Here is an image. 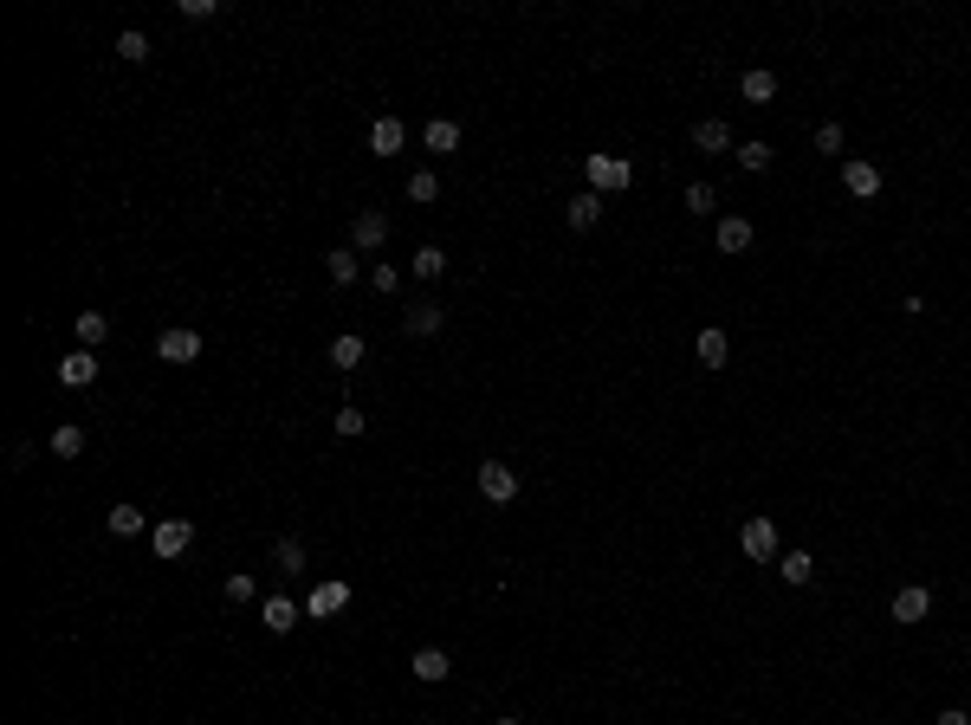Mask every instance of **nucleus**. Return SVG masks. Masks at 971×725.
<instances>
[{
  "mask_svg": "<svg viewBox=\"0 0 971 725\" xmlns=\"http://www.w3.org/2000/svg\"><path fill=\"white\" fill-rule=\"evenodd\" d=\"M382 240H389V214H382V208H363L357 221H350V246H357V253H376Z\"/></svg>",
  "mask_w": 971,
  "mask_h": 725,
  "instance_id": "nucleus-5",
  "label": "nucleus"
},
{
  "mask_svg": "<svg viewBox=\"0 0 971 725\" xmlns=\"http://www.w3.org/2000/svg\"><path fill=\"white\" fill-rule=\"evenodd\" d=\"M434 195H441V175H434V169H415V175H408V201H415V208H428Z\"/></svg>",
  "mask_w": 971,
  "mask_h": 725,
  "instance_id": "nucleus-26",
  "label": "nucleus"
},
{
  "mask_svg": "<svg viewBox=\"0 0 971 725\" xmlns=\"http://www.w3.org/2000/svg\"><path fill=\"white\" fill-rule=\"evenodd\" d=\"M59 382H65V389L98 382V350H72V357H59Z\"/></svg>",
  "mask_w": 971,
  "mask_h": 725,
  "instance_id": "nucleus-14",
  "label": "nucleus"
},
{
  "mask_svg": "<svg viewBox=\"0 0 971 725\" xmlns=\"http://www.w3.org/2000/svg\"><path fill=\"white\" fill-rule=\"evenodd\" d=\"M441 324H447V311L434 305V298H415V305L402 311V331H408V337H434Z\"/></svg>",
  "mask_w": 971,
  "mask_h": 725,
  "instance_id": "nucleus-12",
  "label": "nucleus"
},
{
  "mask_svg": "<svg viewBox=\"0 0 971 725\" xmlns=\"http://www.w3.org/2000/svg\"><path fill=\"white\" fill-rule=\"evenodd\" d=\"M117 59H130V65H149V33H117Z\"/></svg>",
  "mask_w": 971,
  "mask_h": 725,
  "instance_id": "nucleus-29",
  "label": "nucleus"
},
{
  "mask_svg": "<svg viewBox=\"0 0 971 725\" xmlns=\"http://www.w3.org/2000/svg\"><path fill=\"white\" fill-rule=\"evenodd\" d=\"M693 149H706V156H726V149H732L726 117H700V123H693Z\"/></svg>",
  "mask_w": 971,
  "mask_h": 725,
  "instance_id": "nucleus-16",
  "label": "nucleus"
},
{
  "mask_svg": "<svg viewBox=\"0 0 971 725\" xmlns=\"http://www.w3.org/2000/svg\"><path fill=\"white\" fill-rule=\"evenodd\" d=\"M272 564L298 577V570H305V544H298V538H279V544H272Z\"/></svg>",
  "mask_w": 971,
  "mask_h": 725,
  "instance_id": "nucleus-30",
  "label": "nucleus"
},
{
  "mask_svg": "<svg viewBox=\"0 0 971 725\" xmlns=\"http://www.w3.org/2000/svg\"><path fill=\"white\" fill-rule=\"evenodd\" d=\"M421 143H428L434 156H454V149H460V123L454 117H434L428 130H421Z\"/></svg>",
  "mask_w": 971,
  "mask_h": 725,
  "instance_id": "nucleus-19",
  "label": "nucleus"
},
{
  "mask_svg": "<svg viewBox=\"0 0 971 725\" xmlns=\"http://www.w3.org/2000/svg\"><path fill=\"white\" fill-rule=\"evenodd\" d=\"M842 188H849L855 201H874V195L887 188V175L874 169V162H842Z\"/></svg>",
  "mask_w": 971,
  "mask_h": 725,
  "instance_id": "nucleus-7",
  "label": "nucleus"
},
{
  "mask_svg": "<svg viewBox=\"0 0 971 725\" xmlns=\"http://www.w3.org/2000/svg\"><path fill=\"white\" fill-rule=\"evenodd\" d=\"M259 622H266V635H292V628H298V603H292V596H266V603H259Z\"/></svg>",
  "mask_w": 971,
  "mask_h": 725,
  "instance_id": "nucleus-15",
  "label": "nucleus"
},
{
  "mask_svg": "<svg viewBox=\"0 0 971 725\" xmlns=\"http://www.w3.org/2000/svg\"><path fill=\"white\" fill-rule=\"evenodd\" d=\"M52 454H59V460H78V454H85V428H78V421H65V428L52 434Z\"/></svg>",
  "mask_w": 971,
  "mask_h": 725,
  "instance_id": "nucleus-27",
  "label": "nucleus"
},
{
  "mask_svg": "<svg viewBox=\"0 0 971 725\" xmlns=\"http://www.w3.org/2000/svg\"><path fill=\"white\" fill-rule=\"evenodd\" d=\"M402 143H408V130H402V117H376L369 123V156H402Z\"/></svg>",
  "mask_w": 971,
  "mask_h": 725,
  "instance_id": "nucleus-10",
  "label": "nucleus"
},
{
  "mask_svg": "<svg viewBox=\"0 0 971 725\" xmlns=\"http://www.w3.org/2000/svg\"><path fill=\"white\" fill-rule=\"evenodd\" d=\"M816 149H823V156H842V123H816Z\"/></svg>",
  "mask_w": 971,
  "mask_h": 725,
  "instance_id": "nucleus-35",
  "label": "nucleus"
},
{
  "mask_svg": "<svg viewBox=\"0 0 971 725\" xmlns=\"http://www.w3.org/2000/svg\"><path fill=\"white\" fill-rule=\"evenodd\" d=\"M738 551H745L751 564H771L777 557V518H745V525H738Z\"/></svg>",
  "mask_w": 971,
  "mask_h": 725,
  "instance_id": "nucleus-3",
  "label": "nucleus"
},
{
  "mask_svg": "<svg viewBox=\"0 0 971 725\" xmlns=\"http://www.w3.org/2000/svg\"><path fill=\"white\" fill-rule=\"evenodd\" d=\"M357 363H363V337L357 331L331 337V369H357Z\"/></svg>",
  "mask_w": 971,
  "mask_h": 725,
  "instance_id": "nucleus-24",
  "label": "nucleus"
},
{
  "mask_svg": "<svg viewBox=\"0 0 971 725\" xmlns=\"http://www.w3.org/2000/svg\"><path fill=\"white\" fill-rule=\"evenodd\" d=\"M104 525H111V538H136V531H143V505H111V518H104Z\"/></svg>",
  "mask_w": 971,
  "mask_h": 725,
  "instance_id": "nucleus-23",
  "label": "nucleus"
},
{
  "mask_svg": "<svg viewBox=\"0 0 971 725\" xmlns=\"http://www.w3.org/2000/svg\"><path fill=\"white\" fill-rule=\"evenodd\" d=\"M156 357L162 363H201V331H162L156 337Z\"/></svg>",
  "mask_w": 971,
  "mask_h": 725,
  "instance_id": "nucleus-9",
  "label": "nucleus"
},
{
  "mask_svg": "<svg viewBox=\"0 0 971 725\" xmlns=\"http://www.w3.org/2000/svg\"><path fill=\"white\" fill-rule=\"evenodd\" d=\"M473 480H480V499L486 505H512L518 499V467H505V460H480V473H473Z\"/></svg>",
  "mask_w": 971,
  "mask_h": 725,
  "instance_id": "nucleus-2",
  "label": "nucleus"
},
{
  "mask_svg": "<svg viewBox=\"0 0 971 725\" xmlns=\"http://www.w3.org/2000/svg\"><path fill=\"white\" fill-rule=\"evenodd\" d=\"M149 544H156V557H182L188 544H195V525H188V518H162V525L149 531Z\"/></svg>",
  "mask_w": 971,
  "mask_h": 725,
  "instance_id": "nucleus-6",
  "label": "nucleus"
},
{
  "mask_svg": "<svg viewBox=\"0 0 971 725\" xmlns=\"http://www.w3.org/2000/svg\"><path fill=\"white\" fill-rule=\"evenodd\" d=\"M738 91H745L751 104H771V98H777V78H771V72H745V85H738Z\"/></svg>",
  "mask_w": 971,
  "mask_h": 725,
  "instance_id": "nucleus-32",
  "label": "nucleus"
},
{
  "mask_svg": "<svg viewBox=\"0 0 971 725\" xmlns=\"http://www.w3.org/2000/svg\"><path fill=\"white\" fill-rule=\"evenodd\" d=\"M564 221L577 227V234H590V227L603 221V195H596V188H583V195H570V201H564Z\"/></svg>",
  "mask_w": 971,
  "mask_h": 725,
  "instance_id": "nucleus-13",
  "label": "nucleus"
},
{
  "mask_svg": "<svg viewBox=\"0 0 971 725\" xmlns=\"http://www.w3.org/2000/svg\"><path fill=\"white\" fill-rule=\"evenodd\" d=\"M331 428L344 434V441H357V434L369 428V415H363V408H350V402H344V408H337V415H331Z\"/></svg>",
  "mask_w": 971,
  "mask_h": 725,
  "instance_id": "nucleus-31",
  "label": "nucleus"
},
{
  "mask_svg": "<svg viewBox=\"0 0 971 725\" xmlns=\"http://www.w3.org/2000/svg\"><path fill=\"white\" fill-rule=\"evenodd\" d=\"M253 596H259L253 570H240V577H227V603H253Z\"/></svg>",
  "mask_w": 971,
  "mask_h": 725,
  "instance_id": "nucleus-34",
  "label": "nucleus"
},
{
  "mask_svg": "<svg viewBox=\"0 0 971 725\" xmlns=\"http://www.w3.org/2000/svg\"><path fill=\"white\" fill-rule=\"evenodd\" d=\"M926 615H933V590H926V583H907V590H894V622H900V628L926 622Z\"/></svg>",
  "mask_w": 971,
  "mask_h": 725,
  "instance_id": "nucleus-4",
  "label": "nucleus"
},
{
  "mask_svg": "<svg viewBox=\"0 0 971 725\" xmlns=\"http://www.w3.org/2000/svg\"><path fill=\"white\" fill-rule=\"evenodd\" d=\"M72 331H78V350H98L104 337H111V318H104V311H78Z\"/></svg>",
  "mask_w": 971,
  "mask_h": 725,
  "instance_id": "nucleus-22",
  "label": "nucleus"
},
{
  "mask_svg": "<svg viewBox=\"0 0 971 725\" xmlns=\"http://www.w3.org/2000/svg\"><path fill=\"white\" fill-rule=\"evenodd\" d=\"M583 175H590L596 195H628V188H635V162H628V156H590Z\"/></svg>",
  "mask_w": 971,
  "mask_h": 725,
  "instance_id": "nucleus-1",
  "label": "nucleus"
},
{
  "mask_svg": "<svg viewBox=\"0 0 971 725\" xmlns=\"http://www.w3.org/2000/svg\"><path fill=\"white\" fill-rule=\"evenodd\" d=\"M713 240H719V253H732V259H738V253H745V246H751V240H758V227H751V221H745V214H719V227H713Z\"/></svg>",
  "mask_w": 971,
  "mask_h": 725,
  "instance_id": "nucleus-8",
  "label": "nucleus"
},
{
  "mask_svg": "<svg viewBox=\"0 0 971 725\" xmlns=\"http://www.w3.org/2000/svg\"><path fill=\"white\" fill-rule=\"evenodd\" d=\"M693 350H700V363H706V369H726V357H732V337L719 331V324H706V331L693 337Z\"/></svg>",
  "mask_w": 971,
  "mask_h": 725,
  "instance_id": "nucleus-17",
  "label": "nucleus"
},
{
  "mask_svg": "<svg viewBox=\"0 0 971 725\" xmlns=\"http://www.w3.org/2000/svg\"><path fill=\"white\" fill-rule=\"evenodd\" d=\"M492 725H525V719H492Z\"/></svg>",
  "mask_w": 971,
  "mask_h": 725,
  "instance_id": "nucleus-39",
  "label": "nucleus"
},
{
  "mask_svg": "<svg viewBox=\"0 0 971 725\" xmlns=\"http://www.w3.org/2000/svg\"><path fill=\"white\" fill-rule=\"evenodd\" d=\"M324 272H331V285H357V272H363L357 246H337V253H324Z\"/></svg>",
  "mask_w": 971,
  "mask_h": 725,
  "instance_id": "nucleus-20",
  "label": "nucleus"
},
{
  "mask_svg": "<svg viewBox=\"0 0 971 725\" xmlns=\"http://www.w3.org/2000/svg\"><path fill=\"white\" fill-rule=\"evenodd\" d=\"M777 577H784L790 590H803V583H816V557L810 551H784L777 557Z\"/></svg>",
  "mask_w": 971,
  "mask_h": 725,
  "instance_id": "nucleus-18",
  "label": "nucleus"
},
{
  "mask_svg": "<svg viewBox=\"0 0 971 725\" xmlns=\"http://www.w3.org/2000/svg\"><path fill=\"white\" fill-rule=\"evenodd\" d=\"M732 156H738V169H745V175H764V169H771V143H738Z\"/></svg>",
  "mask_w": 971,
  "mask_h": 725,
  "instance_id": "nucleus-28",
  "label": "nucleus"
},
{
  "mask_svg": "<svg viewBox=\"0 0 971 725\" xmlns=\"http://www.w3.org/2000/svg\"><path fill=\"white\" fill-rule=\"evenodd\" d=\"M350 603V583H318V590H311V603H305V615H337Z\"/></svg>",
  "mask_w": 971,
  "mask_h": 725,
  "instance_id": "nucleus-21",
  "label": "nucleus"
},
{
  "mask_svg": "<svg viewBox=\"0 0 971 725\" xmlns=\"http://www.w3.org/2000/svg\"><path fill=\"white\" fill-rule=\"evenodd\" d=\"M713 208H719V195H713V188H706V182H687V214H700V221H706Z\"/></svg>",
  "mask_w": 971,
  "mask_h": 725,
  "instance_id": "nucleus-33",
  "label": "nucleus"
},
{
  "mask_svg": "<svg viewBox=\"0 0 971 725\" xmlns=\"http://www.w3.org/2000/svg\"><path fill=\"white\" fill-rule=\"evenodd\" d=\"M408 674H415L421 687H441V680L454 674V661H447V648H415V661H408Z\"/></svg>",
  "mask_w": 971,
  "mask_h": 725,
  "instance_id": "nucleus-11",
  "label": "nucleus"
},
{
  "mask_svg": "<svg viewBox=\"0 0 971 725\" xmlns=\"http://www.w3.org/2000/svg\"><path fill=\"white\" fill-rule=\"evenodd\" d=\"M175 13H182V20H214L221 7H214V0H175Z\"/></svg>",
  "mask_w": 971,
  "mask_h": 725,
  "instance_id": "nucleus-36",
  "label": "nucleus"
},
{
  "mask_svg": "<svg viewBox=\"0 0 971 725\" xmlns=\"http://www.w3.org/2000/svg\"><path fill=\"white\" fill-rule=\"evenodd\" d=\"M933 725H971V713H965V706H946V713H939Z\"/></svg>",
  "mask_w": 971,
  "mask_h": 725,
  "instance_id": "nucleus-38",
  "label": "nucleus"
},
{
  "mask_svg": "<svg viewBox=\"0 0 971 725\" xmlns=\"http://www.w3.org/2000/svg\"><path fill=\"white\" fill-rule=\"evenodd\" d=\"M369 285H376V292H402V272H395V266H369Z\"/></svg>",
  "mask_w": 971,
  "mask_h": 725,
  "instance_id": "nucleus-37",
  "label": "nucleus"
},
{
  "mask_svg": "<svg viewBox=\"0 0 971 725\" xmlns=\"http://www.w3.org/2000/svg\"><path fill=\"white\" fill-rule=\"evenodd\" d=\"M408 266H415V279H441V272H447V246H415Z\"/></svg>",
  "mask_w": 971,
  "mask_h": 725,
  "instance_id": "nucleus-25",
  "label": "nucleus"
}]
</instances>
